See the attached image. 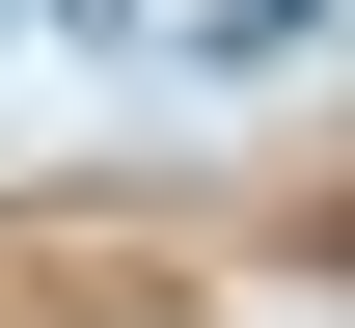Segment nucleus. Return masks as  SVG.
<instances>
[{
    "instance_id": "nucleus-1",
    "label": "nucleus",
    "mask_w": 355,
    "mask_h": 328,
    "mask_svg": "<svg viewBox=\"0 0 355 328\" xmlns=\"http://www.w3.org/2000/svg\"><path fill=\"white\" fill-rule=\"evenodd\" d=\"M301 55H355V0H191V83H301Z\"/></svg>"
},
{
    "instance_id": "nucleus-2",
    "label": "nucleus",
    "mask_w": 355,
    "mask_h": 328,
    "mask_svg": "<svg viewBox=\"0 0 355 328\" xmlns=\"http://www.w3.org/2000/svg\"><path fill=\"white\" fill-rule=\"evenodd\" d=\"M28 28H137V0H0V55H28Z\"/></svg>"
},
{
    "instance_id": "nucleus-3",
    "label": "nucleus",
    "mask_w": 355,
    "mask_h": 328,
    "mask_svg": "<svg viewBox=\"0 0 355 328\" xmlns=\"http://www.w3.org/2000/svg\"><path fill=\"white\" fill-rule=\"evenodd\" d=\"M328 274H355V191H328Z\"/></svg>"
}]
</instances>
